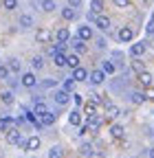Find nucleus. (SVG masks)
Returning <instances> with one entry per match:
<instances>
[{"label": "nucleus", "instance_id": "f257e3e1", "mask_svg": "<svg viewBox=\"0 0 154 158\" xmlns=\"http://www.w3.org/2000/svg\"><path fill=\"white\" fill-rule=\"evenodd\" d=\"M7 143H9V145H20V143H22V136H20V132H18L15 127H11V130L7 132Z\"/></svg>", "mask_w": 154, "mask_h": 158}, {"label": "nucleus", "instance_id": "f03ea898", "mask_svg": "<svg viewBox=\"0 0 154 158\" xmlns=\"http://www.w3.org/2000/svg\"><path fill=\"white\" fill-rule=\"evenodd\" d=\"M68 99H71V94H68V90H57L55 92V103H60V106H66L68 103Z\"/></svg>", "mask_w": 154, "mask_h": 158}, {"label": "nucleus", "instance_id": "7ed1b4c3", "mask_svg": "<svg viewBox=\"0 0 154 158\" xmlns=\"http://www.w3.org/2000/svg\"><path fill=\"white\" fill-rule=\"evenodd\" d=\"M35 40H37V42H42V44L51 42V31H49V29H37V33H35Z\"/></svg>", "mask_w": 154, "mask_h": 158}, {"label": "nucleus", "instance_id": "20e7f679", "mask_svg": "<svg viewBox=\"0 0 154 158\" xmlns=\"http://www.w3.org/2000/svg\"><path fill=\"white\" fill-rule=\"evenodd\" d=\"M84 42H86V40H82L79 35H77V37H73V40H71V44H73V48H75V53H84V51H86V44H84Z\"/></svg>", "mask_w": 154, "mask_h": 158}, {"label": "nucleus", "instance_id": "39448f33", "mask_svg": "<svg viewBox=\"0 0 154 158\" xmlns=\"http://www.w3.org/2000/svg\"><path fill=\"white\" fill-rule=\"evenodd\" d=\"M99 127H101V118H99L97 114L88 116V130H90V132H97Z\"/></svg>", "mask_w": 154, "mask_h": 158}, {"label": "nucleus", "instance_id": "423d86ee", "mask_svg": "<svg viewBox=\"0 0 154 158\" xmlns=\"http://www.w3.org/2000/svg\"><path fill=\"white\" fill-rule=\"evenodd\" d=\"M35 84H37V79H35L33 73H24V75H22V86H24V88H33Z\"/></svg>", "mask_w": 154, "mask_h": 158}, {"label": "nucleus", "instance_id": "0eeeda50", "mask_svg": "<svg viewBox=\"0 0 154 158\" xmlns=\"http://www.w3.org/2000/svg\"><path fill=\"white\" fill-rule=\"evenodd\" d=\"M104 79H106V73H104V70H92V73H90V84H95V86L101 84Z\"/></svg>", "mask_w": 154, "mask_h": 158}, {"label": "nucleus", "instance_id": "6e6552de", "mask_svg": "<svg viewBox=\"0 0 154 158\" xmlns=\"http://www.w3.org/2000/svg\"><path fill=\"white\" fill-rule=\"evenodd\" d=\"M143 53H145V42L132 44V48H130V55H132V57H141Z\"/></svg>", "mask_w": 154, "mask_h": 158}, {"label": "nucleus", "instance_id": "1a4fd4ad", "mask_svg": "<svg viewBox=\"0 0 154 158\" xmlns=\"http://www.w3.org/2000/svg\"><path fill=\"white\" fill-rule=\"evenodd\" d=\"M73 79H75V81H86V79H88V73H86L84 68L77 66V68H73Z\"/></svg>", "mask_w": 154, "mask_h": 158}, {"label": "nucleus", "instance_id": "9d476101", "mask_svg": "<svg viewBox=\"0 0 154 158\" xmlns=\"http://www.w3.org/2000/svg\"><path fill=\"white\" fill-rule=\"evenodd\" d=\"M132 37H134V31H132L130 27H123V29L119 31V40H121V42H130Z\"/></svg>", "mask_w": 154, "mask_h": 158}, {"label": "nucleus", "instance_id": "9b49d317", "mask_svg": "<svg viewBox=\"0 0 154 158\" xmlns=\"http://www.w3.org/2000/svg\"><path fill=\"white\" fill-rule=\"evenodd\" d=\"M95 24H97L101 31H108L110 29V20L106 18V15H97V20H95Z\"/></svg>", "mask_w": 154, "mask_h": 158}, {"label": "nucleus", "instance_id": "f8f14e48", "mask_svg": "<svg viewBox=\"0 0 154 158\" xmlns=\"http://www.w3.org/2000/svg\"><path fill=\"white\" fill-rule=\"evenodd\" d=\"M15 125V118H0V132H9Z\"/></svg>", "mask_w": 154, "mask_h": 158}, {"label": "nucleus", "instance_id": "ddd939ff", "mask_svg": "<svg viewBox=\"0 0 154 158\" xmlns=\"http://www.w3.org/2000/svg\"><path fill=\"white\" fill-rule=\"evenodd\" d=\"M139 81H141V86L150 88V86H152V75L145 73V70H141V73H139Z\"/></svg>", "mask_w": 154, "mask_h": 158}, {"label": "nucleus", "instance_id": "4468645a", "mask_svg": "<svg viewBox=\"0 0 154 158\" xmlns=\"http://www.w3.org/2000/svg\"><path fill=\"white\" fill-rule=\"evenodd\" d=\"M53 62H55V66L64 68V66H66V55H64V53H55V55H53Z\"/></svg>", "mask_w": 154, "mask_h": 158}, {"label": "nucleus", "instance_id": "2eb2a0df", "mask_svg": "<svg viewBox=\"0 0 154 158\" xmlns=\"http://www.w3.org/2000/svg\"><path fill=\"white\" fill-rule=\"evenodd\" d=\"M68 123H71V125H79V123H82V114L77 112V110H73V112L68 114Z\"/></svg>", "mask_w": 154, "mask_h": 158}, {"label": "nucleus", "instance_id": "dca6fc26", "mask_svg": "<svg viewBox=\"0 0 154 158\" xmlns=\"http://www.w3.org/2000/svg\"><path fill=\"white\" fill-rule=\"evenodd\" d=\"M77 35H79L82 40H90V37H92V29H90V27H79Z\"/></svg>", "mask_w": 154, "mask_h": 158}, {"label": "nucleus", "instance_id": "f3484780", "mask_svg": "<svg viewBox=\"0 0 154 158\" xmlns=\"http://www.w3.org/2000/svg\"><path fill=\"white\" fill-rule=\"evenodd\" d=\"M40 123H42V125H53V123H55V114H51V112L42 114V116H40Z\"/></svg>", "mask_w": 154, "mask_h": 158}, {"label": "nucleus", "instance_id": "a211bd4d", "mask_svg": "<svg viewBox=\"0 0 154 158\" xmlns=\"http://www.w3.org/2000/svg\"><path fill=\"white\" fill-rule=\"evenodd\" d=\"M68 37H71V33H68V29H66V27L57 31V42H68Z\"/></svg>", "mask_w": 154, "mask_h": 158}, {"label": "nucleus", "instance_id": "6ab92c4d", "mask_svg": "<svg viewBox=\"0 0 154 158\" xmlns=\"http://www.w3.org/2000/svg\"><path fill=\"white\" fill-rule=\"evenodd\" d=\"M66 66L77 68V66H79V57H77V55H66Z\"/></svg>", "mask_w": 154, "mask_h": 158}, {"label": "nucleus", "instance_id": "aec40b11", "mask_svg": "<svg viewBox=\"0 0 154 158\" xmlns=\"http://www.w3.org/2000/svg\"><path fill=\"white\" fill-rule=\"evenodd\" d=\"M0 101H2L5 106H11V103H13V94H11L9 90H7V92H0Z\"/></svg>", "mask_w": 154, "mask_h": 158}, {"label": "nucleus", "instance_id": "412c9836", "mask_svg": "<svg viewBox=\"0 0 154 158\" xmlns=\"http://www.w3.org/2000/svg\"><path fill=\"white\" fill-rule=\"evenodd\" d=\"M37 147H40V138H37V136H31L29 138V141H27V149H37Z\"/></svg>", "mask_w": 154, "mask_h": 158}, {"label": "nucleus", "instance_id": "4be33fe9", "mask_svg": "<svg viewBox=\"0 0 154 158\" xmlns=\"http://www.w3.org/2000/svg\"><path fill=\"white\" fill-rule=\"evenodd\" d=\"M90 11L101 13V11H104V2H101V0H92V2H90Z\"/></svg>", "mask_w": 154, "mask_h": 158}, {"label": "nucleus", "instance_id": "5701e85b", "mask_svg": "<svg viewBox=\"0 0 154 158\" xmlns=\"http://www.w3.org/2000/svg\"><path fill=\"white\" fill-rule=\"evenodd\" d=\"M33 112H35L37 116H42V114H46L49 110H46V106H44L42 101H37V103H35V108H33Z\"/></svg>", "mask_w": 154, "mask_h": 158}, {"label": "nucleus", "instance_id": "b1692460", "mask_svg": "<svg viewBox=\"0 0 154 158\" xmlns=\"http://www.w3.org/2000/svg\"><path fill=\"white\" fill-rule=\"evenodd\" d=\"M62 18H64V20H75V18H77V13H75V9H71V7H68V9H62Z\"/></svg>", "mask_w": 154, "mask_h": 158}, {"label": "nucleus", "instance_id": "393cba45", "mask_svg": "<svg viewBox=\"0 0 154 158\" xmlns=\"http://www.w3.org/2000/svg\"><path fill=\"white\" fill-rule=\"evenodd\" d=\"M110 134H112V138H121L123 136V127L121 125H112L110 127Z\"/></svg>", "mask_w": 154, "mask_h": 158}, {"label": "nucleus", "instance_id": "a878e982", "mask_svg": "<svg viewBox=\"0 0 154 158\" xmlns=\"http://www.w3.org/2000/svg\"><path fill=\"white\" fill-rule=\"evenodd\" d=\"M84 110H86V114H88V116L97 114V103H95V101H90V103H86V106H84Z\"/></svg>", "mask_w": 154, "mask_h": 158}, {"label": "nucleus", "instance_id": "bb28decb", "mask_svg": "<svg viewBox=\"0 0 154 158\" xmlns=\"http://www.w3.org/2000/svg\"><path fill=\"white\" fill-rule=\"evenodd\" d=\"M20 27H24V29L33 27V18H31V15H22V18H20Z\"/></svg>", "mask_w": 154, "mask_h": 158}, {"label": "nucleus", "instance_id": "cd10ccee", "mask_svg": "<svg viewBox=\"0 0 154 158\" xmlns=\"http://www.w3.org/2000/svg\"><path fill=\"white\" fill-rule=\"evenodd\" d=\"M62 156H64L62 147H51V152H49V158H62Z\"/></svg>", "mask_w": 154, "mask_h": 158}, {"label": "nucleus", "instance_id": "c85d7f7f", "mask_svg": "<svg viewBox=\"0 0 154 158\" xmlns=\"http://www.w3.org/2000/svg\"><path fill=\"white\" fill-rule=\"evenodd\" d=\"M101 70H104L106 75H112V73H114V64H112V62H104V64H101Z\"/></svg>", "mask_w": 154, "mask_h": 158}, {"label": "nucleus", "instance_id": "c756f323", "mask_svg": "<svg viewBox=\"0 0 154 158\" xmlns=\"http://www.w3.org/2000/svg\"><path fill=\"white\" fill-rule=\"evenodd\" d=\"M79 152H82V156H86V158H90V156L95 154V152H92V145H88V143H86V145H82V149H79Z\"/></svg>", "mask_w": 154, "mask_h": 158}, {"label": "nucleus", "instance_id": "7c9ffc66", "mask_svg": "<svg viewBox=\"0 0 154 158\" xmlns=\"http://www.w3.org/2000/svg\"><path fill=\"white\" fill-rule=\"evenodd\" d=\"M31 66H33L35 70H40V68L44 66V59H42V57H33V59H31Z\"/></svg>", "mask_w": 154, "mask_h": 158}, {"label": "nucleus", "instance_id": "2f4dec72", "mask_svg": "<svg viewBox=\"0 0 154 158\" xmlns=\"http://www.w3.org/2000/svg\"><path fill=\"white\" fill-rule=\"evenodd\" d=\"M55 9V2H53V0H42V11H53Z\"/></svg>", "mask_w": 154, "mask_h": 158}, {"label": "nucleus", "instance_id": "473e14b6", "mask_svg": "<svg viewBox=\"0 0 154 158\" xmlns=\"http://www.w3.org/2000/svg\"><path fill=\"white\" fill-rule=\"evenodd\" d=\"M145 101V94H141V92H132V103H143Z\"/></svg>", "mask_w": 154, "mask_h": 158}, {"label": "nucleus", "instance_id": "72a5a7b5", "mask_svg": "<svg viewBox=\"0 0 154 158\" xmlns=\"http://www.w3.org/2000/svg\"><path fill=\"white\" fill-rule=\"evenodd\" d=\"M108 118H114V116H119V108H114V106H110L108 103V114H106Z\"/></svg>", "mask_w": 154, "mask_h": 158}, {"label": "nucleus", "instance_id": "f704fd0d", "mask_svg": "<svg viewBox=\"0 0 154 158\" xmlns=\"http://www.w3.org/2000/svg\"><path fill=\"white\" fill-rule=\"evenodd\" d=\"M2 7L11 11V9H15V7H18V0H2Z\"/></svg>", "mask_w": 154, "mask_h": 158}, {"label": "nucleus", "instance_id": "c9c22d12", "mask_svg": "<svg viewBox=\"0 0 154 158\" xmlns=\"http://www.w3.org/2000/svg\"><path fill=\"white\" fill-rule=\"evenodd\" d=\"M73 86H75V79H73V77H71V79H66V81H64V90L73 92Z\"/></svg>", "mask_w": 154, "mask_h": 158}, {"label": "nucleus", "instance_id": "e433bc0d", "mask_svg": "<svg viewBox=\"0 0 154 158\" xmlns=\"http://www.w3.org/2000/svg\"><path fill=\"white\" fill-rule=\"evenodd\" d=\"M9 68H11L13 73H18V70H20V62H18V59H11V64H9Z\"/></svg>", "mask_w": 154, "mask_h": 158}, {"label": "nucleus", "instance_id": "4c0bfd02", "mask_svg": "<svg viewBox=\"0 0 154 158\" xmlns=\"http://www.w3.org/2000/svg\"><path fill=\"white\" fill-rule=\"evenodd\" d=\"M0 79H9V68L7 66H0Z\"/></svg>", "mask_w": 154, "mask_h": 158}, {"label": "nucleus", "instance_id": "58836bf2", "mask_svg": "<svg viewBox=\"0 0 154 158\" xmlns=\"http://www.w3.org/2000/svg\"><path fill=\"white\" fill-rule=\"evenodd\" d=\"M132 68L137 70V73H141V70H143V64L139 62V59H134V62H132Z\"/></svg>", "mask_w": 154, "mask_h": 158}, {"label": "nucleus", "instance_id": "ea45409f", "mask_svg": "<svg viewBox=\"0 0 154 158\" xmlns=\"http://www.w3.org/2000/svg\"><path fill=\"white\" fill-rule=\"evenodd\" d=\"M117 7H130V0H114Z\"/></svg>", "mask_w": 154, "mask_h": 158}, {"label": "nucleus", "instance_id": "a19ab883", "mask_svg": "<svg viewBox=\"0 0 154 158\" xmlns=\"http://www.w3.org/2000/svg\"><path fill=\"white\" fill-rule=\"evenodd\" d=\"M145 31H148L150 35H154V20H150V22H148V27H145Z\"/></svg>", "mask_w": 154, "mask_h": 158}, {"label": "nucleus", "instance_id": "79ce46f5", "mask_svg": "<svg viewBox=\"0 0 154 158\" xmlns=\"http://www.w3.org/2000/svg\"><path fill=\"white\" fill-rule=\"evenodd\" d=\"M73 101H75L77 106H82V103H84V99H82V94H73Z\"/></svg>", "mask_w": 154, "mask_h": 158}, {"label": "nucleus", "instance_id": "37998d69", "mask_svg": "<svg viewBox=\"0 0 154 158\" xmlns=\"http://www.w3.org/2000/svg\"><path fill=\"white\" fill-rule=\"evenodd\" d=\"M42 86H44V88H53V86H55V79H46Z\"/></svg>", "mask_w": 154, "mask_h": 158}, {"label": "nucleus", "instance_id": "c03bdc74", "mask_svg": "<svg viewBox=\"0 0 154 158\" xmlns=\"http://www.w3.org/2000/svg\"><path fill=\"white\" fill-rule=\"evenodd\" d=\"M68 5H71V7H79L82 0H68Z\"/></svg>", "mask_w": 154, "mask_h": 158}, {"label": "nucleus", "instance_id": "a18cd8bd", "mask_svg": "<svg viewBox=\"0 0 154 158\" xmlns=\"http://www.w3.org/2000/svg\"><path fill=\"white\" fill-rule=\"evenodd\" d=\"M150 158H154V149H150Z\"/></svg>", "mask_w": 154, "mask_h": 158}, {"label": "nucleus", "instance_id": "49530a36", "mask_svg": "<svg viewBox=\"0 0 154 158\" xmlns=\"http://www.w3.org/2000/svg\"><path fill=\"white\" fill-rule=\"evenodd\" d=\"M152 20H154V13H152Z\"/></svg>", "mask_w": 154, "mask_h": 158}]
</instances>
